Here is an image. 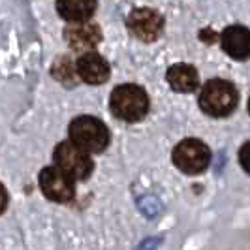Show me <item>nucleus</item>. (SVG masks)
<instances>
[{"instance_id":"1","label":"nucleus","mask_w":250,"mask_h":250,"mask_svg":"<svg viewBox=\"0 0 250 250\" xmlns=\"http://www.w3.org/2000/svg\"><path fill=\"white\" fill-rule=\"evenodd\" d=\"M200 109L209 117H228L235 111L239 104V92L231 81L209 79L200 90Z\"/></svg>"},{"instance_id":"2","label":"nucleus","mask_w":250,"mask_h":250,"mask_svg":"<svg viewBox=\"0 0 250 250\" xmlns=\"http://www.w3.org/2000/svg\"><path fill=\"white\" fill-rule=\"evenodd\" d=\"M150 102L147 92L138 85L126 83L113 88L109 96V109L111 113L126 123H136L141 121L149 113Z\"/></svg>"},{"instance_id":"3","label":"nucleus","mask_w":250,"mask_h":250,"mask_svg":"<svg viewBox=\"0 0 250 250\" xmlns=\"http://www.w3.org/2000/svg\"><path fill=\"white\" fill-rule=\"evenodd\" d=\"M70 141L83 149L88 154H98L104 152L109 145V130L102 123L100 119L90 117V115H81L75 117L68 128Z\"/></svg>"},{"instance_id":"4","label":"nucleus","mask_w":250,"mask_h":250,"mask_svg":"<svg viewBox=\"0 0 250 250\" xmlns=\"http://www.w3.org/2000/svg\"><path fill=\"white\" fill-rule=\"evenodd\" d=\"M53 160L61 171L72 177L74 181H87L94 171V162H92L90 154L79 149L72 141H61L55 147Z\"/></svg>"},{"instance_id":"5","label":"nucleus","mask_w":250,"mask_h":250,"mask_svg":"<svg viewBox=\"0 0 250 250\" xmlns=\"http://www.w3.org/2000/svg\"><path fill=\"white\" fill-rule=\"evenodd\" d=\"M173 164L187 175H198L209 167L211 149L200 139H183L173 149Z\"/></svg>"},{"instance_id":"6","label":"nucleus","mask_w":250,"mask_h":250,"mask_svg":"<svg viewBox=\"0 0 250 250\" xmlns=\"http://www.w3.org/2000/svg\"><path fill=\"white\" fill-rule=\"evenodd\" d=\"M40 188L45 198L55 203H68L75 196V181L57 166H47L40 171Z\"/></svg>"},{"instance_id":"7","label":"nucleus","mask_w":250,"mask_h":250,"mask_svg":"<svg viewBox=\"0 0 250 250\" xmlns=\"http://www.w3.org/2000/svg\"><path fill=\"white\" fill-rule=\"evenodd\" d=\"M126 25L138 40L145 42V43H150V42H156L162 34L164 19L156 10L136 8V10L130 12L128 19H126Z\"/></svg>"},{"instance_id":"8","label":"nucleus","mask_w":250,"mask_h":250,"mask_svg":"<svg viewBox=\"0 0 250 250\" xmlns=\"http://www.w3.org/2000/svg\"><path fill=\"white\" fill-rule=\"evenodd\" d=\"M75 70H77V77L88 85H102L109 79V74H111L109 62L96 51L83 53L75 61Z\"/></svg>"},{"instance_id":"9","label":"nucleus","mask_w":250,"mask_h":250,"mask_svg":"<svg viewBox=\"0 0 250 250\" xmlns=\"http://www.w3.org/2000/svg\"><path fill=\"white\" fill-rule=\"evenodd\" d=\"M64 40L72 51L88 53L102 42V30L94 23H72L64 30Z\"/></svg>"},{"instance_id":"10","label":"nucleus","mask_w":250,"mask_h":250,"mask_svg":"<svg viewBox=\"0 0 250 250\" xmlns=\"http://www.w3.org/2000/svg\"><path fill=\"white\" fill-rule=\"evenodd\" d=\"M220 45L226 55H229L231 59L247 61L250 59V30L241 25L228 26L220 36Z\"/></svg>"},{"instance_id":"11","label":"nucleus","mask_w":250,"mask_h":250,"mask_svg":"<svg viewBox=\"0 0 250 250\" xmlns=\"http://www.w3.org/2000/svg\"><path fill=\"white\" fill-rule=\"evenodd\" d=\"M167 83L171 85L173 90L177 92H194L196 88H200V75L198 70L190 64H173L167 74H166Z\"/></svg>"},{"instance_id":"12","label":"nucleus","mask_w":250,"mask_h":250,"mask_svg":"<svg viewBox=\"0 0 250 250\" xmlns=\"http://www.w3.org/2000/svg\"><path fill=\"white\" fill-rule=\"evenodd\" d=\"M96 0H57L59 15L70 23H87L96 12Z\"/></svg>"},{"instance_id":"13","label":"nucleus","mask_w":250,"mask_h":250,"mask_svg":"<svg viewBox=\"0 0 250 250\" xmlns=\"http://www.w3.org/2000/svg\"><path fill=\"white\" fill-rule=\"evenodd\" d=\"M53 77L57 81H61L66 87H74L77 83V70H75V62L68 57V55H62V57H57V61L53 64Z\"/></svg>"},{"instance_id":"14","label":"nucleus","mask_w":250,"mask_h":250,"mask_svg":"<svg viewBox=\"0 0 250 250\" xmlns=\"http://www.w3.org/2000/svg\"><path fill=\"white\" fill-rule=\"evenodd\" d=\"M239 162H241V167L250 175V141H247L239 150Z\"/></svg>"},{"instance_id":"15","label":"nucleus","mask_w":250,"mask_h":250,"mask_svg":"<svg viewBox=\"0 0 250 250\" xmlns=\"http://www.w3.org/2000/svg\"><path fill=\"white\" fill-rule=\"evenodd\" d=\"M8 190H6V187L0 183V214L6 211V207H8Z\"/></svg>"},{"instance_id":"16","label":"nucleus","mask_w":250,"mask_h":250,"mask_svg":"<svg viewBox=\"0 0 250 250\" xmlns=\"http://www.w3.org/2000/svg\"><path fill=\"white\" fill-rule=\"evenodd\" d=\"M249 113H250V100H249Z\"/></svg>"}]
</instances>
